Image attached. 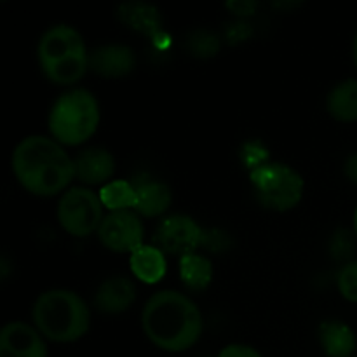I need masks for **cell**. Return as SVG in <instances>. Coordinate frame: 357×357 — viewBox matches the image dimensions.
<instances>
[{
    "label": "cell",
    "instance_id": "cell-1",
    "mask_svg": "<svg viewBox=\"0 0 357 357\" xmlns=\"http://www.w3.org/2000/svg\"><path fill=\"white\" fill-rule=\"evenodd\" d=\"M10 166L17 183L38 197L65 194L75 180L73 157L54 138L31 135L13 150Z\"/></svg>",
    "mask_w": 357,
    "mask_h": 357
},
{
    "label": "cell",
    "instance_id": "cell-2",
    "mask_svg": "<svg viewBox=\"0 0 357 357\" xmlns=\"http://www.w3.org/2000/svg\"><path fill=\"white\" fill-rule=\"evenodd\" d=\"M142 328L155 347L166 352H185L202 335V314L194 300L174 289L155 293L145 303Z\"/></svg>",
    "mask_w": 357,
    "mask_h": 357
},
{
    "label": "cell",
    "instance_id": "cell-3",
    "mask_svg": "<svg viewBox=\"0 0 357 357\" xmlns=\"http://www.w3.org/2000/svg\"><path fill=\"white\" fill-rule=\"evenodd\" d=\"M31 321L38 333L56 344H72L86 337L91 310L86 300L70 289L40 293L31 307Z\"/></svg>",
    "mask_w": 357,
    "mask_h": 357
},
{
    "label": "cell",
    "instance_id": "cell-4",
    "mask_svg": "<svg viewBox=\"0 0 357 357\" xmlns=\"http://www.w3.org/2000/svg\"><path fill=\"white\" fill-rule=\"evenodd\" d=\"M37 59L42 73L58 86L79 82L89 70V51L84 37L70 24H54L42 33Z\"/></svg>",
    "mask_w": 357,
    "mask_h": 357
},
{
    "label": "cell",
    "instance_id": "cell-5",
    "mask_svg": "<svg viewBox=\"0 0 357 357\" xmlns=\"http://www.w3.org/2000/svg\"><path fill=\"white\" fill-rule=\"evenodd\" d=\"M101 121L100 103L91 91L70 89L63 93L49 112V131L63 146H77L98 131Z\"/></svg>",
    "mask_w": 357,
    "mask_h": 357
},
{
    "label": "cell",
    "instance_id": "cell-6",
    "mask_svg": "<svg viewBox=\"0 0 357 357\" xmlns=\"http://www.w3.org/2000/svg\"><path fill=\"white\" fill-rule=\"evenodd\" d=\"M250 181L258 202L279 213L296 208L305 190L302 174L282 162L258 164L251 169Z\"/></svg>",
    "mask_w": 357,
    "mask_h": 357
},
{
    "label": "cell",
    "instance_id": "cell-7",
    "mask_svg": "<svg viewBox=\"0 0 357 357\" xmlns=\"http://www.w3.org/2000/svg\"><path fill=\"white\" fill-rule=\"evenodd\" d=\"M100 194L87 187H72L61 194L56 216L66 234L73 237H89L98 232L105 218Z\"/></svg>",
    "mask_w": 357,
    "mask_h": 357
},
{
    "label": "cell",
    "instance_id": "cell-8",
    "mask_svg": "<svg viewBox=\"0 0 357 357\" xmlns=\"http://www.w3.org/2000/svg\"><path fill=\"white\" fill-rule=\"evenodd\" d=\"M206 239V232L192 216L171 215L157 225L152 244L164 255L183 258L187 255L197 253Z\"/></svg>",
    "mask_w": 357,
    "mask_h": 357
},
{
    "label": "cell",
    "instance_id": "cell-9",
    "mask_svg": "<svg viewBox=\"0 0 357 357\" xmlns=\"http://www.w3.org/2000/svg\"><path fill=\"white\" fill-rule=\"evenodd\" d=\"M98 239L108 251L131 255L136 248L145 244V227L138 213L132 209L112 211L105 215L98 229Z\"/></svg>",
    "mask_w": 357,
    "mask_h": 357
},
{
    "label": "cell",
    "instance_id": "cell-10",
    "mask_svg": "<svg viewBox=\"0 0 357 357\" xmlns=\"http://www.w3.org/2000/svg\"><path fill=\"white\" fill-rule=\"evenodd\" d=\"M0 357H47V347L37 328L10 321L0 331Z\"/></svg>",
    "mask_w": 357,
    "mask_h": 357
},
{
    "label": "cell",
    "instance_id": "cell-11",
    "mask_svg": "<svg viewBox=\"0 0 357 357\" xmlns=\"http://www.w3.org/2000/svg\"><path fill=\"white\" fill-rule=\"evenodd\" d=\"M73 167H75V180L82 183V187H103L115 173V157L112 152L101 146H91V149L80 150L73 157Z\"/></svg>",
    "mask_w": 357,
    "mask_h": 357
},
{
    "label": "cell",
    "instance_id": "cell-12",
    "mask_svg": "<svg viewBox=\"0 0 357 357\" xmlns=\"http://www.w3.org/2000/svg\"><path fill=\"white\" fill-rule=\"evenodd\" d=\"M136 68V54L129 45L105 44L89 52V70L103 79H122Z\"/></svg>",
    "mask_w": 357,
    "mask_h": 357
},
{
    "label": "cell",
    "instance_id": "cell-13",
    "mask_svg": "<svg viewBox=\"0 0 357 357\" xmlns=\"http://www.w3.org/2000/svg\"><path fill=\"white\" fill-rule=\"evenodd\" d=\"M136 302V286L128 275H110L98 286L94 307L98 312L117 316L126 312Z\"/></svg>",
    "mask_w": 357,
    "mask_h": 357
},
{
    "label": "cell",
    "instance_id": "cell-14",
    "mask_svg": "<svg viewBox=\"0 0 357 357\" xmlns=\"http://www.w3.org/2000/svg\"><path fill=\"white\" fill-rule=\"evenodd\" d=\"M136 194L135 213L143 218H157L169 209L173 202L171 188L164 181L153 180L150 176H138L132 180Z\"/></svg>",
    "mask_w": 357,
    "mask_h": 357
},
{
    "label": "cell",
    "instance_id": "cell-15",
    "mask_svg": "<svg viewBox=\"0 0 357 357\" xmlns=\"http://www.w3.org/2000/svg\"><path fill=\"white\" fill-rule=\"evenodd\" d=\"M132 275L145 284H157L167 272L166 255L153 244H142L129 255Z\"/></svg>",
    "mask_w": 357,
    "mask_h": 357
},
{
    "label": "cell",
    "instance_id": "cell-16",
    "mask_svg": "<svg viewBox=\"0 0 357 357\" xmlns=\"http://www.w3.org/2000/svg\"><path fill=\"white\" fill-rule=\"evenodd\" d=\"M117 16L126 26L146 37L157 38L162 33V16L157 7L145 2H126L119 7Z\"/></svg>",
    "mask_w": 357,
    "mask_h": 357
},
{
    "label": "cell",
    "instance_id": "cell-17",
    "mask_svg": "<svg viewBox=\"0 0 357 357\" xmlns=\"http://www.w3.org/2000/svg\"><path fill=\"white\" fill-rule=\"evenodd\" d=\"M321 347L328 357H352L356 351V333L344 321H324L319 328Z\"/></svg>",
    "mask_w": 357,
    "mask_h": 357
},
{
    "label": "cell",
    "instance_id": "cell-18",
    "mask_svg": "<svg viewBox=\"0 0 357 357\" xmlns=\"http://www.w3.org/2000/svg\"><path fill=\"white\" fill-rule=\"evenodd\" d=\"M326 110L338 122H357V79L340 80L326 96Z\"/></svg>",
    "mask_w": 357,
    "mask_h": 357
},
{
    "label": "cell",
    "instance_id": "cell-19",
    "mask_svg": "<svg viewBox=\"0 0 357 357\" xmlns=\"http://www.w3.org/2000/svg\"><path fill=\"white\" fill-rule=\"evenodd\" d=\"M180 278L192 291H204L213 281V264L208 257L199 253L180 258Z\"/></svg>",
    "mask_w": 357,
    "mask_h": 357
},
{
    "label": "cell",
    "instance_id": "cell-20",
    "mask_svg": "<svg viewBox=\"0 0 357 357\" xmlns=\"http://www.w3.org/2000/svg\"><path fill=\"white\" fill-rule=\"evenodd\" d=\"M100 199L101 204L108 211H128L132 209L135 211L136 204V194L132 181L126 180H112L107 185L100 188Z\"/></svg>",
    "mask_w": 357,
    "mask_h": 357
},
{
    "label": "cell",
    "instance_id": "cell-21",
    "mask_svg": "<svg viewBox=\"0 0 357 357\" xmlns=\"http://www.w3.org/2000/svg\"><path fill=\"white\" fill-rule=\"evenodd\" d=\"M337 288L347 302L357 303V260L342 265L337 275Z\"/></svg>",
    "mask_w": 357,
    "mask_h": 357
},
{
    "label": "cell",
    "instance_id": "cell-22",
    "mask_svg": "<svg viewBox=\"0 0 357 357\" xmlns=\"http://www.w3.org/2000/svg\"><path fill=\"white\" fill-rule=\"evenodd\" d=\"M354 241L356 234L349 232V230L340 229L333 234L330 241V253L335 260L338 261H352V255H354Z\"/></svg>",
    "mask_w": 357,
    "mask_h": 357
},
{
    "label": "cell",
    "instance_id": "cell-23",
    "mask_svg": "<svg viewBox=\"0 0 357 357\" xmlns=\"http://www.w3.org/2000/svg\"><path fill=\"white\" fill-rule=\"evenodd\" d=\"M188 45H190V51L194 54H197L199 58H213L218 52L220 47L218 38L204 30H199L195 33H192Z\"/></svg>",
    "mask_w": 357,
    "mask_h": 357
},
{
    "label": "cell",
    "instance_id": "cell-24",
    "mask_svg": "<svg viewBox=\"0 0 357 357\" xmlns=\"http://www.w3.org/2000/svg\"><path fill=\"white\" fill-rule=\"evenodd\" d=\"M216 357H264V356H261L257 349L251 347V345L230 344V345H225V347L216 354Z\"/></svg>",
    "mask_w": 357,
    "mask_h": 357
},
{
    "label": "cell",
    "instance_id": "cell-25",
    "mask_svg": "<svg viewBox=\"0 0 357 357\" xmlns=\"http://www.w3.org/2000/svg\"><path fill=\"white\" fill-rule=\"evenodd\" d=\"M258 3L257 2H229L227 3V9L232 10L236 16H251L257 10Z\"/></svg>",
    "mask_w": 357,
    "mask_h": 357
},
{
    "label": "cell",
    "instance_id": "cell-26",
    "mask_svg": "<svg viewBox=\"0 0 357 357\" xmlns=\"http://www.w3.org/2000/svg\"><path fill=\"white\" fill-rule=\"evenodd\" d=\"M344 174H345V178H347V180L351 181L352 185H356V187H357V152L351 153V155H349L347 159H345Z\"/></svg>",
    "mask_w": 357,
    "mask_h": 357
},
{
    "label": "cell",
    "instance_id": "cell-27",
    "mask_svg": "<svg viewBox=\"0 0 357 357\" xmlns=\"http://www.w3.org/2000/svg\"><path fill=\"white\" fill-rule=\"evenodd\" d=\"M352 59H354V65L357 70V31L354 35V40H352Z\"/></svg>",
    "mask_w": 357,
    "mask_h": 357
},
{
    "label": "cell",
    "instance_id": "cell-28",
    "mask_svg": "<svg viewBox=\"0 0 357 357\" xmlns=\"http://www.w3.org/2000/svg\"><path fill=\"white\" fill-rule=\"evenodd\" d=\"M352 232L356 234V239H357V206L354 209V220H352Z\"/></svg>",
    "mask_w": 357,
    "mask_h": 357
}]
</instances>
